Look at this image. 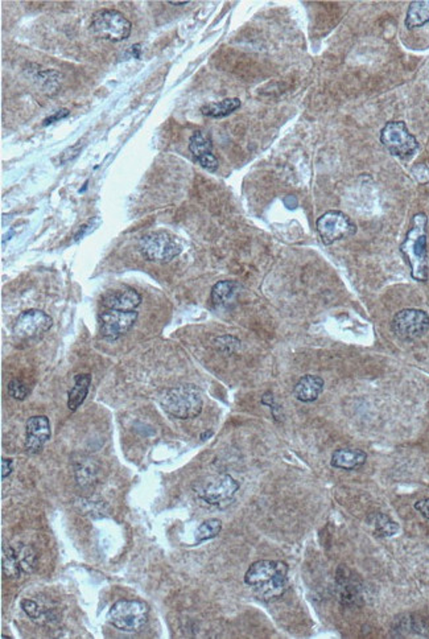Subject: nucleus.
Here are the masks:
<instances>
[{"mask_svg":"<svg viewBox=\"0 0 429 639\" xmlns=\"http://www.w3.org/2000/svg\"><path fill=\"white\" fill-rule=\"evenodd\" d=\"M427 223L428 217L424 213H418L412 218L411 228L401 246L403 255L411 267L412 278L418 282H425L428 279Z\"/></svg>","mask_w":429,"mask_h":639,"instance_id":"1","label":"nucleus"},{"mask_svg":"<svg viewBox=\"0 0 429 639\" xmlns=\"http://www.w3.org/2000/svg\"><path fill=\"white\" fill-rule=\"evenodd\" d=\"M164 411L177 419H193L202 411V396L192 386H177L168 390L161 398Z\"/></svg>","mask_w":429,"mask_h":639,"instance_id":"2","label":"nucleus"},{"mask_svg":"<svg viewBox=\"0 0 429 639\" xmlns=\"http://www.w3.org/2000/svg\"><path fill=\"white\" fill-rule=\"evenodd\" d=\"M148 616L149 608L146 603L137 600H120L111 606L107 618L118 630L137 633L144 629Z\"/></svg>","mask_w":429,"mask_h":639,"instance_id":"3","label":"nucleus"},{"mask_svg":"<svg viewBox=\"0 0 429 639\" xmlns=\"http://www.w3.org/2000/svg\"><path fill=\"white\" fill-rule=\"evenodd\" d=\"M90 29L94 36L112 43L127 40L132 26L123 14L115 9H101L92 15Z\"/></svg>","mask_w":429,"mask_h":639,"instance_id":"4","label":"nucleus"},{"mask_svg":"<svg viewBox=\"0 0 429 639\" xmlns=\"http://www.w3.org/2000/svg\"><path fill=\"white\" fill-rule=\"evenodd\" d=\"M238 490L239 484L230 475L211 477L194 486V492L203 502L221 509L233 502Z\"/></svg>","mask_w":429,"mask_h":639,"instance_id":"5","label":"nucleus"},{"mask_svg":"<svg viewBox=\"0 0 429 639\" xmlns=\"http://www.w3.org/2000/svg\"><path fill=\"white\" fill-rule=\"evenodd\" d=\"M381 142L391 155L402 160H410L420 148L404 122H388L381 132Z\"/></svg>","mask_w":429,"mask_h":639,"instance_id":"6","label":"nucleus"},{"mask_svg":"<svg viewBox=\"0 0 429 639\" xmlns=\"http://www.w3.org/2000/svg\"><path fill=\"white\" fill-rule=\"evenodd\" d=\"M139 251L147 260L171 262L181 253V245L168 233H152L140 239Z\"/></svg>","mask_w":429,"mask_h":639,"instance_id":"7","label":"nucleus"},{"mask_svg":"<svg viewBox=\"0 0 429 639\" xmlns=\"http://www.w3.org/2000/svg\"><path fill=\"white\" fill-rule=\"evenodd\" d=\"M393 333L402 339H418L429 330V316L420 310H403L398 312L391 322Z\"/></svg>","mask_w":429,"mask_h":639,"instance_id":"8","label":"nucleus"},{"mask_svg":"<svg viewBox=\"0 0 429 639\" xmlns=\"http://www.w3.org/2000/svg\"><path fill=\"white\" fill-rule=\"evenodd\" d=\"M316 228L322 242L329 246L344 238L356 234V225L342 211H330L317 219Z\"/></svg>","mask_w":429,"mask_h":639,"instance_id":"9","label":"nucleus"},{"mask_svg":"<svg viewBox=\"0 0 429 639\" xmlns=\"http://www.w3.org/2000/svg\"><path fill=\"white\" fill-rule=\"evenodd\" d=\"M52 317L46 315V312L29 310L18 316L14 325V333L21 339L40 337L52 328Z\"/></svg>","mask_w":429,"mask_h":639,"instance_id":"10","label":"nucleus"},{"mask_svg":"<svg viewBox=\"0 0 429 639\" xmlns=\"http://www.w3.org/2000/svg\"><path fill=\"white\" fill-rule=\"evenodd\" d=\"M137 319V313L135 311L105 310L100 315L102 337L109 339L122 337L135 324Z\"/></svg>","mask_w":429,"mask_h":639,"instance_id":"11","label":"nucleus"},{"mask_svg":"<svg viewBox=\"0 0 429 639\" xmlns=\"http://www.w3.org/2000/svg\"><path fill=\"white\" fill-rule=\"evenodd\" d=\"M282 574H288V566L284 561L259 560L248 566L245 575V583L251 588H256L271 581L276 576Z\"/></svg>","mask_w":429,"mask_h":639,"instance_id":"12","label":"nucleus"},{"mask_svg":"<svg viewBox=\"0 0 429 639\" xmlns=\"http://www.w3.org/2000/svg\"><path fill=\"white\" fill-rule=\"evenodd\" d=\"M102 307L117 311H134L142 302V296L127 285L109 290L102 296Z\"/></svg>","mask_w":429,"mask_h":639,"instance_id":"13","label":"nucleus"},{"mask_svg":"<svg viewBox=\"0 0 429 639\" xmlns=\"http://www.w3.org/2000/svg\"><path fill=\"white\" fill-rule=\"evenodd\" d=\"M51 438V423L44 415L32 416L26 427V449L28 453H38Z\"/></svg>","mask_w":429,"mask_h":639,"instance_id":"14","label":"nucleus"},{"mask_svg":"<svg viewBox=\"0 0 429 639\" xmlns=\"http://www.w3.org/2000/svg\"><path fill=\"white\" fill-rule=\"evenodd\" d=\"M367 455L358 448H341L333 452L330 464L333 468L342 470H354L365 465Z\"/></svg>","mask_w":429,"mask_h":639,"instance_id":"15","label":"nucleus"},{"mask_svg":"<svg viewBox=\"0 0 429 639\" xmlns=\"http://www.w3.org/2000/svg\"><path fill=\"white\" fill-rule=\"evenodd\" d=\"M324 390V379L316 375H304L295 386L293 394L302 403L316 402Z\"/></svg>","mask_w":429,"mask_h":639,"instance_id":"16","label":"nucleus"},{"mask_svg":"<svg viewBox=\"0 0 429 639\" xmlns=\"http://www.w3.org/2000/svg\"><path fill=\"white\" fill-rule=\"evenodd\" d=\"M288 588V574L276 576L271 581L253 588L256 598L263 603H272L280 598Z\"/></svg>","mask_w":429,"mask_h":639,"instance_id":"17","label":"nucleus"},{"mask_svg":"<svg viewBox=\"0 0 429 639\" xmlns=\"http://www.w3.org/2000/svg\"><path fill=\"white\" fill-rule=\"evenodd\" d=\"M74 475L80 487L90 489L98 481V464L92 458L83 457L74 464Z\"/></svg>","mask_w":429,"mask_h":639,"instance_id":"18","label":"nucleus"},{"mask_svg":"<svg viewBox=\"0 0 429 639\" xmlns=\"http://www.w3.org/2000/svg\"><path fill=\"white\" fill-rule=\"evenodd\" d=\"M92 384V374H78L74 376L73 389L69 391L68 396V408L72 412H75L85 402L89 387Z\"/></svg>","mask_w":429,"mask_h":639,"instance_id":"19","label":"nucleus"},{"mask_svg":"<svg viewBox=\"0 0 429 639\" xmlns=\"http://www.w3.org/2000/svg\"><path fill=\"white\" fill-rule=\"evenodd\" d=\"M336 581L339 588L341 600L346 603H356L358 596H359V585L356 581V576L350 574L347 569L345 572H341V569H339L336 576Z\"/></svg>","mask_w":429,"mask_h":639,"instance_id":"20","label":"nucleus"},{"mask_svg":"<svg viewBox=\"0 0 429 639\" xmlns=\"http://www.w3.org/2000/svg\"><path fill=\"white\" fill-rule=\"evenodd\" d=\"M242 102L239 101V98H228L221 102H214L209 103L206 106H203L201 109L202 115L209 117V118H225L228 117L230 114H233L234 111H237L240 107Z\"/></svg>","mask_w":429,"mask_h":639,"instance_id":"21","label":"nucleus"},{"mask_svg":"<svg viewBox=\"0 0 429 639\" xmlns=\"http://www.w3.org/2000/svg\"><path fill=\"white\" fill-rule=\"evenodd\" d=\"M429 21V0H421V1H412L408 12H407V18H406V26L408 29H415V28H420L425 26Z\"/></svg>","mask_w":429,"mask_h":639,"instance_id":"22","label":"nucleus"},{"mask_svg":"<svg viewBox=\"0 0 429 639\" xmlns=\"http://www.w3.org/2000/svg\"><path fill=\"white\" fill-rule=\"evenodd\" d=\"M1 571L9 579H16L21 572L16 549H14L7 543L1 544Z\"/></svg>","mask_w":429,"mask_h":639,"instance_id":"23","label":"nucleus"},{"mask_svg":"<svg viewBox=\"0 0 429 639\" xmlns=\"http://www.w3.org/2000/svg\"><path fill=\"white\" fill-rule=\"evenodd\" d=\"M238 291V284L233 280L218 282L211 290V302L216 307L226 305L231 299H234Z\"/></svg>","mask_w":429,"mask_h":639,"instance_id":"24","label":"nucleus"},{"mask_svg":"<svg viewBox=\"0 0 429 639\" xmlns=\"http://www.w3.org/2000/svg\"><path fill=\"white\" fill-rule=\"evenodd\" d=\"M211 137H208L203 131H196L191 137L189 142V149L192 152V155L196 157V160L201 159L202 156L209 155L211 154Z\"/></svg>","mask_w":429,"mask_h":639,"instance_id":"25","label":"nucleus"},{"mask_svg":"<svg viewBox=\"0 0 429 639\" xmlns=\"http://www.w3.org/2000/svg\"><path fill=\"white\" fill-rule=\"evenodd\" d=\"M16 555H18V564L21 568V572L24 574H32L33 569L36 568V551L31 546H20L16 549Z\"/></svg>","mask_w":429,"mask_h":639,"instance_id":"26","label":"nucleus"},{"mask_svg":"<svg viewBox=\"0 0 429 639\" xmlns=\"http://www.w3.org/2000/svg\"><path fill=\"white\" fill-rule=\"evenodd\" d=\"M221 530H222V522L219 519H208L198 527L197 534H196V540H197V543L211 540V539L218 537Z\"/></svg>","mask_w":429,"mask_h":639,"instance_id":"27","label":"nucleus"},{"mask_svg":"<svg viewBox=\"0 0 429 639\" xmlns=\"http://www.w3.org/2000/svg\"><path fill=\"white\" fill-rule=\"evenodd\" d=\"M375 531H376L378 537H381V538L393 537L399 531V524L396 522H393L391 518H388L387 515L379 514L375 521Z\"/></svg>","mask_w":429,"mask_h":639,"instance_id":"28","label":"nucleus"},{"mask_svg":"<svg viewBox=\"0 0 429 639\" xmlns=\"http://www.w3.org/2000/svg\"><path fill=\"white\" fill-rule=\"evenodd\" d=\"M21 609L27 614L31 620L35 622H41L46 618L48 613L33 600H23L21 601Z\"/></svg>","mask_w":429,"mask_h":639,"instance_id":"29","label":"nucleus"},{"mask_svg":"<svg viewBox=\"0 0 429 639\" xmlns=\"http://www.w3.org/2000/svg\"><path fill=\"white\" fill-rule=\"evenodd\" d=\"M9 394L16 401H24L27 398L28 389L18 379H12L9 384Z\"/></svg>","mask_w":429,"mask_h":639,"instance_id":"30","label":"nucleus"},{"mask_svg":"<svg viewBox=\"0 0 429 639\" xmlns=\"http://www.w3.org/2000/svg\"><path fill=\"white\" fill-rule=\"evenodd\" d=\"M197 162H198V164L201 165L203 169H206L209 172H216L218 169V160L213 154L202 156L201 159H198Z\"/></svg>","mask_w":429,"mask_h":639,"instance_id":"31","label":"nucleus"},{"mask_svg":"<svg viewBox=\"0 0 429 639\" xmlns=\"http://www.w3.org/2000/svg\"><path fill=\"white\" fill-rule=\"evenodd\" d=\"M415 510L421 514L423 518H425L427 521H429V498L420 500V501L415 503Z\"/></svg>","mask_w":429,"mask_h":639,"instance_id":"32","label":"nucleus"},{"mask_svg":"<svg viewBox=\"0 0 429 639\" xmlns=\"http://www.w3.org/2000/svg\"><path fill=\"white\" fill-rule=\"evenodd\" d=\"M12 469H14L12 461L9 458L3 457L1 458V480H6L12 473Z\"/></svg>","mask_w":429,"mask_h":639,"instance_id":"33","label":"nucleus"},{"mask_svg":"<svg viewBox=\"0 0 429 639\" xmlns=\"http://www.w3.org/2000/svg\"><path fill=\"white\" fill-rule=\"evenodd\" d=\"M69 114V110L63 109L60 110V111H57L53 117H51V118L46 119V122H44V125H51V123H53L55 120H58V119L64 118Z\"/></svg>","mask_w":429,"mask_h":639,"instance_id":"34","label":"nucleus"},{"mask_svg":"<svg viewBox=\"0 0 429 639\" xmlns=\"http://www.w3.org/2000/svg\"><path fill=\"white\" fill-rule=\"evenodd\" d=\"M171 6H185V4H188V3H191V1H168Z\"/></svg>","mask_w":429,"mask_h":639,"instance_id":"35","label":"nucleus"}]
</instances>
